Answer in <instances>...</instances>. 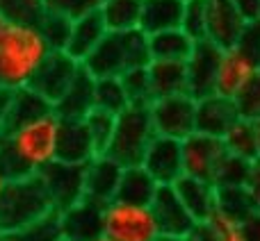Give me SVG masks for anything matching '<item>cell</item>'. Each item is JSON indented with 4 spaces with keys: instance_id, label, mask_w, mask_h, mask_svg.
Segmentation results:
<instances>
[{
    "instance_id": "35",
    "label": "cell",
    "mask_w": 260,
    "mask_h": 241,
    "mask_svg": "<svg viewBox=\"0 0 260 241\" xmlns=\"http://www.w3.org/2000/svg\"><path fill=\"white\" fill-rule=\"evenodd\" d=\"M85 123H87V130L91 134V141L96 146V152H105L108 148L110 139H112V132H114V123H117V116L105 109H99L94 107L89 114L85 116Z\"/></svg>"
},
{
    "instance_id": "19",
    "label": "cell",
    "mask_w": 260,
    "mask_h": 241,
    "mask_svg": "<svg viewBox=\"0 0 260 241\" xmlns=\"http://www.w3.org/2000/svg\"><path fill=\"white\" fill-rule=\"evenodd\" d=\"M240 118L238 105L233 98L219 94H210L197 100V132L210 137H224L226 130Z\"/></svg>"
},
{
    "instance_id": "29",
    "label": "cell",
    "mask_w": 260,
    "mask_h": 241,
    "mask_svg": "<svg viewBox=\"0 0 260 241\" xmlns=\"http://www.w3.org/2000/svg\"><path fill=\"white\" fill-rule=\"evenodd\" d=\"M59 239H62V228H59V214L55 210L30 225L0 232V241H59Z\"/></svg>"
},
{
    "instance_id": "51",
    "label": "cell",
    "mask_w": 260,
    "mask_h": 241,
    "mask_svg": "<svg viewBox=\"0 0 260 241\" xmlns=\"http://www.w3.org/2000/svg\"><path fill=\"white\" fill-rule=\"evenodd\" d=\"M89 241H117V239L108 237V234H99V237H94V239H89Z\"/></svg>"
},
{
    "instance_id": "37",
    "label": "cell",
    "mask_w": 260,
    "mask_h": 241,
    "mask_svg": "<svg viewBox=\"0 0 260 241\" xmlns=\"http://www.w3.org/2000/svg\"><path fill=\"white\" fill-rule=\"evenodd\" d=\"M180 27H183L194 41L206 39V32H208V5H206V0H185Z\"/></svg>"
},
{
    "instance_id": "4",
    "label": "cell",
    "mask_w": 260,
    "mask_h": 241,
    "mask_svg": "<svg viewBox=\"0 0 260 241\" xmlns=\"http://www.w3.org/2000/svg\"><path fill=\"white\" fill-rule=\"evenodd\" d=\"M153 137H155V128H153L148 105H128L121 114H117L114 132L105 148V155L121 166L142 164L144 152Z\"/></svg>"
},
{
    "instance_id": "28",
    "label": "cell",
    "mask_w": 260,
    "mask_h": 241,
    "mask_svg": "<svg viewBox=\"0 0 260 241\" xmlns=\"http://www.w3.org/2000/svg\"><path fill=\"white\" fill-rule=\"evenodd\" d=\"M226 146V152L235 157H242L247 162H253L258 157V139H256V125L251 118L240 116L226 130V134L221 137Z\"/></svg>"
},
{
    "instance_id": "49",
    "label": "cell",
    "mask_w": 260,
    "mask_h": 241,
    "mask_svg": "<svg viewBox=\"0 0 260 241\" xmlns=\"http://www.w3.org/2000/svg\"><path fill=\"white\" fill-rule=\"evenodd\" d=\"M155 241H185V237H171V234H160Z\"/></svg>"
},
{
    "instance_id": "24",
    "label": "cell",
    "mask_w": 260,
    "mask_h": 241,
    "mask_svg": "<svg viewBox=\"0 0 260 241\" xmlns=\"http://www.w3.org/2000/svg\"><path fill=\"white\" fill-rule=\"evenodd\" d=\"M148 48H151V59L185 62L194 48V39L183 27H169L148 34Z\"/></svg>"
},
{
    "instance_id": "20",
    "label": "cell",
    "mask_w": 260,
    "mask_h": 241,
    "mask_svg": "<svg viewBox=\"0 0 260 241\" xmlns=\"http://www.w3.org/2000/svg\"><path fill=\"white\" fill-rule=\"evenodd\" d=\"M94 89H96V77L89 71H85V66H80V71L76 73L71 85L67 87V91L55 100L53 105L55 114L59 118H85L96 107Z\"/></svg>"
},
{
    "instance_id": "10",
    "label": "cell",
    "mask_w": 260,
    "mask_h": 241,
    "mask_svg": "<svg viewBox=\"0 0 260 241\" xmlns=\"http://www.w3.org/2000/svg\"><path fill=\"white\" fill-rule=\"evenodd\" d=\"M221 48L212 41L201 39L194 41V48L189 57L185 59V71H187V94L194 100L206 98L215 94V80H217V66H219Z\"/></svg>"
},
{
    "instance_id": "50",
    "label": "cell",
    "mask_w": 260,
    "mask_h": 241,
    "mask_svg": "<svg viewBox=\"0 0 260 241\" xmlns=\"http://www.w3.org/2000/svg\"><path fill=\"white\" fill-rule=\"evenodd\" d=\"M253 125H256V139H258V157H260V116L253 120Z\"/></svg>"
},
{
    "instance_id": "5",
    "label": "cell",
    "mask_w": 260,
    "mask_h": 241,
    "mask_svg": "<svg viewBox=\"0 0 260 241\" xmlns=\"http://www.w3.org/2000/svg\"><path fill=\"white\" fill-rule=\"evenodd\" d=\"M48 212H53V205L39 175L9 180L0 200V232L30 225Z\"/></svg>"
},
{
    "instance_id": "33",
    "label": "cell",
    "mask_w": 260,
    "mask_h": 241,
    "mask_svg": "<svg viewBox=\"0 0 260 241\" xmlns=\"http://www.w3.org/2000/svg\"><path fill=\"white\" fill-rule=\"evenodd\" d=\"M71 21L73 18L64 16V14H59V12L44 9V14H41V18L37 21V25H39L41 34L46 36L50 48L64 50V46H67V41H69V32H71Z\"/></svg>"
},
{
    "instance_id": "23",
    "label": "cell",
    "mask_w": 260,
    "mask_h": 241,
    "mask_svg": "<svg viewBox=\"0 0 260 241\" xmlns=\"http://www.w3.org/2000/svg\"><path fill=\"white\" fill-rule=\"evenodd\" d=\"M148 80H151L153 100L165 96L187 94V71L185 62H165V59H151L148 64Z\"/></svg>"
},
{
    "instance_id": "41",
    "label": "cell",
    "mask_w": 260,
    "mask_h": 241,
    "mask_svg": "<svg viewBox=\"0 0 260 241\" xmlns=\"http://www.w3.org/2000/svg\"><path fill=\"white\" fill-rule=\"evenodd\" d=\"M235 46H238L242 53H247L260 66V18L244 21V27H242V32H240Z\"/></svg>"
},
{
    "instance_id": "53",
    "label": "cell",
    "mask_w": 260,
    "mask_h": 241,
    "mask_svg": "<svg viewBox=\"0 0 260 241\" xmlns=\"http://www.w3.org/2000/svg\"><path fill=\"white\" fill-rule=\"evenodd\" d=\"M59 241H69V239H59Z\"/></svg>"
},
{
    "instance_id": "27",
    "label": "cell",
    "mask_w": 260,
    "mask_h": 241,
    "mask_svg": "<svg viewBox=\"0 0 260 241\" xmlns=\"http://www.w3.org/2000/svg\"><path fill=\"white\" fill-rule=\"evenodd\" d=\"M155 189H157V182L142 164L123 166L114 198L126 203H137V205H151L153 196H155Z\"/></svg>"
},
{
    "instance_id": "32",
    "label": "cell",
    "mask_w": 260,
    "mask_h": 241,
    "mask_svg": "<svg viewBox=\"0 0 260 241\" xmlns=\"http://www.w3.org/2000/svg\"><path fill=\"white\" fill-rule=\"evenodd\" d=\"M217 212L242 223L251 212H256V205L244 187H217Z\"/></svg>"
},
{
    "instance_id": "26",
    "label": "cell",
    "mask_w": 260,
    "mask_h": 241,
    "mask_svg": "<svg viewBox=\"0 0 260 241\" xmlns=\"http://www.w3.org/2000/svg\"><path fill=\"white\" fill-rule=\"evenodd\" d=\"M50 109H53V103L46 100L39 91H35L32 87H21V89L12 91V103H9V112H7V118H5L3 130L23 125V123H27V120L50 112ZM3 130H0V132H3Z\"/></svg>"
},
{
    "instance_id": "40",
    "label": "cell",
    "mask_w": 260,
    "mask_h": 241,
    "mask_svg": "<svg viewBox=\"0 0 260 241\" xmlns=\"http://www.w3.org/2000/svg\"><path fill=\"white\" fill-rule=\"evenodd\" d=\"M208 223H210L217 241H247L242 223L226 214H221V212H215V214L208 219Z\"/></svg>"
},
{
    "instance_id": "6",
    "label": "cell",
    "mask_w": 260,
    "mask_h": 241,
    "mask_svg": "<svg viewBox=\"0 0 260 241\" xmlns=\"http://www.w3.org/2000/svg\"><path fill=\"white\" fill-rule=\"evenodd\" d=\"M103 234L117 241H155L162 232L151 205L112 198L103 205Z\"/></svg>"
},
{
    "instance_id": "18",
    "label": "cell",
    "mask_w": 260,
    "mask_h": 241,
    "mask_svg": "<svg viewBox=\"0 0 260 241\" xmlns=\"http://www.w3.org/2000/svg\"><path fill=\"white\" fill-rule=\"evenodd\" d=\"M99 152L91 141L85 118H62L57 137V159L69 164H87Z\"/></svg>"
},
{
    "instance_id": "1",
    "label": "cell",
    "mask_w": 260,
    "mask_h": 241,
    "mask_svg": "<svg viewBox=\"0 0 260 241\" xmlns=\"http://www.w3.org/2000/svg\"><path fill=\"white\" fill-rule=\"evenodd\" d=\"M62 118L55 109L0 132V166L9 180L37 175L57 159V137Z\"/></svg>"
},
{
    "instance_id": "11",
    "label": "cell",
    "mask_w": 260,
    "mask_h": 241,
    "mask_svg": "<svg viewBox=\"0 0 260 241\" xmlns=\"http://www.w3.org/2000/svg\"><path fill=\"white\" fill-rule=\"evenodd\" d=\"M80 66L82 64L78 59H73L67 50H50V55L39 66V71L35 73L30 87L55 105V100L67 91V87L71 85L76 73L80 71Z\"/></svg>"
},
{
    "instance_id": "46",
    "label": "cell",
    "mask_w": 260,
    "mask_h": 241,
    "mask_svg": "<svg viewBox=\"0 0 260 241\" xmlns=\"http://www.w3.org/2000/svg\"><path fill=\"white\" fill-rule=\"evenodd\" d=\"M233 5L238 7L240 16H242L244 21L260 18V0H233Z\"/></svg>"
},
{
    "instance_id": "52",
    "label": "cell",
    "mask_w": 260,
    "mask_h": 241,
    "mask_svg": "<svg viewBox=\"0 0 260 241\" xmlns=\"http://www.w3.org/2000/svg\"><path fill=\"white\" fill-rule=\"evenodd\" d=\"M7 25V16L3 14V9H0V32H3V27Z\"/></svg>"
},
{
    "instance_id": "13",
    "label": "cell",
    "mask_w": 260,
    "mask_h": 241,
    "mask_svg": "<svg viewBox=\"0 0 260 241\" xmlns=\"http://www.w3.org/2000/svg\"><path fill=\"white\" fill-rule=\"evenodd\" d=\"M142 166L157 184H174L183 175V146L178 139L155 134L144 152Z\"/></svg>"
},
{
    "instance_id": "15",
    "label": "cell",
    "mask_w": 260,
    "mask_h": 241,
    "mask_svg": "<svg viewBox=\"0 0 260 241\" xmlns=\"http://www.w3.org/2000/svg\"><path fill=\"white\" fill-rule=\"evenodd\" d=\"M59 214L62 239L69 241H89L103 234V205L91 198H82L76 205L67 207Z\"/></svg>"
},
{
    "instance_id": "21",
    "label": "cell",
    "mask_w": 260,
    "mask_h": 241,
    "mask_svg": "<svg viewBox=\"0 0 260 241\" xmlns=\"http://www.w3.org/2000/svg\"><path fill=\"white\" fill-rule=\"evenodd\" d=\"M174 189L197 223L208 221L217 212V187L210 180L192 178V175L183 173L174 182Z\"/></svg>"
},
{
    "instance_id": "48",
    "label": "cell",
    "mask_w": 260,
    "mask_h": 241,
    "mask_svg": "<svg viewBox=\"0 0 260 241\" xmlns=\"http://www.w3.org/2000/svg\"><path fill=\"white\" fill-rule=\"evenodd\" d=\"M7 184H9V178L3 171V166H0V200H3V193H5V189H7Z\"/></svg>"
},
{
    "instance_id": "8",
    "label": "cell",
    "mask_w": 260,
    "mask_h": 241,
    "mask_svg": "<svg viewBox=\"0 0 260 241\" xmlns=\"http://www.w3.org/2000/svg\"><path fill=\"white\" fill-rule=\"evenodd\" d=\"M39 180L55 212H64L85 198V164L53 159L39 171Z\"/></svg>"
},
{
    "instance_id": "22",
    "label": "cell",
    "mask_w": 260,
    "mask_h": 241,
    "mask_svg": "<svg viewBox=\"0 0 260 241\" xmlns=\"http://www.w3.org/2000/svg\"><path fill=\"white\" fill-rule=\"evenodd\" d=\"M108 32V25H105L103 16L101 12H89V14H82V16L73 18L71 21V32H69V41L64 46L69 55L78 62H85V57L91 53V50L99 46V41L105 36Z\"/></svg>"
},
{
    "instance_id": "30",
    "label": "cell",
    "mask_w": 260,
    "mask_h": 241,
    "mask_svg": "<svg viewBox=\"0 0 260 241\" xmlns=\"http://www.w3.org/2000/svg\"><path fill=\"white\" fill-rule=\"evenodd\" d=\"M144 0H103L99 7L108 30H133L139 27Z\"/></svg>"
},
{
    "instance_id": "31",
    "label": "cell",
    "mask_w": 260,
    "mask_h": 241,
    "mask_svg": "<svg viewBox=\"0 0 260 241\" xmlns=\"http://www.w3.org/2000/svg\"><path fill=\"white\" fill-rule=\"evenodd\" d=\"M94 100H96V107L105 109V112L114 114V116L121 114L130 105L121 77H96Z\"/></svg>"
},
{
    "instance_id": "16",
    "label": "cell",
    "mask_w": 260,
    "mask_h": 241,
    "mask_svg": "<svg viewBox=\"0 0 260 241\" xmlns=\"http://www.w3.org/2000/svg\"><path fill=\"white\" fill-rule=\"evenodd\" d=\"M208 5V32L206 39L219 46L221 50L238 44V36L244 27V18L240 16L233 0H206Z\"/></svg>"
},
{
    "instance_id": "7",
    "label": "cell",
    "mask_w": 260,
    "mask_h": 241,
    "mask_svg": "<svg viewBox=\"0 0 260 241\" xmlns=\"http://www.w3.org/2000/svg\"><path fill=\"white\" fill-rule=\"evenodd\" d=\"M151 118L155 134L171 139H187L192 132H197V100L189 94H176L155 98L151 105Z\"/></svg>"
},
{
    "instance_id": "34",
    "label": "cell",
    "mask_w": 260,
    "mask_h": 241,
    "mask_svg": "<svg viewBox=\"0 0 260 241\" xmlns=\"http://www.w3.org/2000/svg\"><path fill=\"white\" fill-rule=\"evenodd\" d=\"M249 166H251V162L242 159V157L226 155L217 166L212 182H215V187H244Z\"/></svg>"
},
{
    "instance_id": "42",
    "label": "cell",
    "mask_w": 260,
    "mask_h": 241,
    "mask_svg": "<svg viewBox=\"0 0 260 241\" xmlns=\"http://www.w3.org/2000/svg\"><path fill=\"white\" fill-rule=\"evenodd\" d=\"M44 3H46V9L59 12L69 18H78L82 14L96 12L103 0H44Z\"/></svg>"
},
{
    "instance_id": "2",
    "label": "cell",
    "mask_w": 260,
    "mask_h": 241,
    "mask_svg": "<svg viewBox=\"0 0 260 241\" xmlns=\"http://www.w3.org/2000/svg\"><path fill=\"white\" fill-rule=\"evenodd\" d=\"M50 50L37 23L7 21L0 32V87L9 91L30 87Z\"/></svg>"
},
{
    "instance_id": "38",
    "label": "cell",
    "mask_w": 260,
    "mask_h": 241,
    "mask_svg": "<svg viewBox=\"0 0 260 241\" xmlns=\"http://www.w3.org/2000/svg\"><path fill=\"white\" fill-rule=\"evenodd\" d=\"M0 9L7 21L37 23L46 9L44 0H0Z\"/></svg>"
},
{
    "instance_id": "43",
    "label": "cell",
    "mask_w": 260,
    "mask_h": 241,
    "mask_svg": "<svg viewBox=\"0 0 260 241\" xmlns=\"http://www.w3.org/2000/svg\"><path fill=\"white\" fill-rule=\"evenodd\" d=\"M244 189L249 191L256 210H260V157H256V159L251 162V166H249V175H247V182H244Z\"/></svg>"
},
{
    "instance_id": "3",
    "label": "cell",
    "mask_w": 260,
    "mask_h": 241,
    "mask_svg": "<svg viewBox=\"0 0 260 241\" xmlns=\"http://www.w3.org/2000/svg\"><path fill=\"white\" fill-rule=\"evenodd\" d=\"M151 48L148 34L142 27L108 30L94 50L85 57L82 66L94 77H121L128 68L148 66Z\"/></svg>"
},
{
    "instance_id": "47",
    "label": "cell",
    "mask_w": 260,
    "mask_h": 241,
    "mask_svg": "<svg viewBox=\"0 0 260 241\" xmlns=\"http://www.w3.org/2000/svg\"><path fill=\"white\" fill-rule=\"evenodd\" d=\"M9 103H12V91L0 87V130L5 128V118L9 112Z\"/></svg>"
},
{
    "instance_id": "17",
    "label": "cell",
    "mask_w": 260,
    "mask_h": 241,
    "mask_svg": "<svg viewBox=\"0 0 260 241\" xmlns=\"http://www.w3.org/2000/svg\"><path fill=\"white\" fill-rule=\"evenodd\" d=\"M121 171H123V166L117 164L105 152H101L91 162H87L85 164V198H91V200L101 203V205L110 203L117 196Z\"/></svg>"
},
{
    "instance_id": "9",
    "label": "cell",
    "mask_w": 260,
    "mask_h": 241,
    "mask_svg": "<svg viewBox=\"0 0 260 241\" xmlns=\"http://www.w3.org/2000/svg\"><path fill=\"white\" fill-rule=\"evenodd\" d=\"M183 146V173L192 178L210 180L215 178V171L219 162L229 152L219 137H210L203 132H192L187 139L180 141Z\"/></svg>"
},
{
    "instance_id": "12",
    "label": "cell",
    "mask_w": 260,
    "mask_h": 241,
    "mask_svg": "<svg viewBox=\"0 0 260 241\" xmlns=\"http://www.w3.org/2000/svg\"><path fill=\"white\" fill-rule=\"evenodd\" d=\"M258 71L260 66L247 53H242L238 46L224 48L219 57V66H217L215 94L226 96V98H235L253 80V75Z\"/></svg>"
},
{
    "instance_id": "39",
    "label": "cell",
    "mask_w": 260,
    "mask_h": 241,
    "mask_svg": "<svg viewBox=\"0 0 260 241\" xmlns=\"http://www.w3.org/2000/svg\"><path fill=\"white\" fill-rule=\"evenodd\" d=\"M235 105L242 118H251L256 120L260 116V71L253 75V80L235 96Z\"/></svg>"
},
{
    "instance_id": "36",
    "label": "cell",
    "mask_w": 260,
    "mask_h": 241,
    "mask_svg": "<svg viewBox=\"0 0 260 241\" xmlns=\"http://www.w3.org/2000/svg\"><path fill=\"white\" fill-rule=\"evenodd\" d=\"M123 89L128 94L130 105H151L153 103V94H151V80H148V68L146 66H137V68H128L121 75Z\"/></svg>"
},
{
    "instance_id": "44",
    "label": "cell",
    "mask_w": 260,
    "mask_h": 241,
    "mask_svg": "<svg viewBox=\"0 0 260 241\" xmlns=\"http://www.w3.org/2000/svg\"><path fill=\"white\" fill-rule=\"evenodd\" d=\"M185 241H217V239H215V232H212L210 223H208V221H199L187 232Z\"/></svg>"
},
{
    "instance_id": "14",
    "label": "cell",
    "mask_w": 260,
    "mask_h": 241,
    "mask_svg": "<svg viewBox=\"0 0 260 241\" xmlns=\"http://www.w3.org/2000/svg\"><path fill=\"white\" fill-rule=\"evenodd\" d=\"M151 210L157 219L162 234H171V237H187V232L194 228L197 221L183 205L178 198L174 184H157L155 196L151 200Z\"/></svg>"
},
{
    "instance_id": "25",
    "label": "cell",
    "mask_w": 260,
    "mask_h": 241,
    "mask_svg": "<svg viewBox=\"0 0 260 241\" xmlns=\"http://www.w3.org/2000/svg\"><path fill=\"white\" fill-rule=\"evenodd\" d=\"M183 7H185V0H144L139 27L146 34L169 30V27H180Z\"/></svg>"
},
{
    "instance_id": "45",
    "label": "cell",
    "mask_w": 260,
    "mask_h": 241,
    "mask_svg": "<svg viewBox=\"0 0 260 241\" xmlns=\"http://www.w3.org/2000/svg\"><path fill=\"white\" fill-rule=\"evenodd\" d=\"M242 230H244L247 241H260V210L251 212V214L242 221Z\"/></svg>"
}]
</instances>
